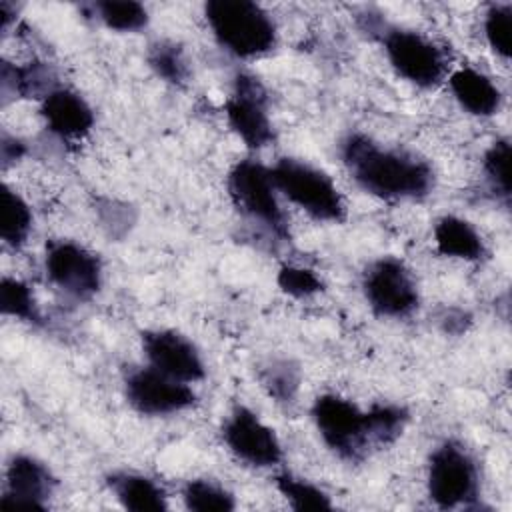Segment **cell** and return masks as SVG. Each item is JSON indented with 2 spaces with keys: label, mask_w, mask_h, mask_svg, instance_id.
<instances>
[{
  "label": "cell",
  "mask_w": 512,
  "mask_h": 512,
  "mask_svg": "<svg viewBox=\"0 0 512 512\" xmlns=\"http://www.w3.org/2000/svg\"><path fill=\"white\" fill-rule=\"evenodd\" d=\"M434 242L442 256L460 260H480L484 242L476 228L458 216H444L434 228Z\"/></svg>",
  "instance_id": "cell-17"
},
{
  "label": "cell",
  "mask_w": 512,
  "mask_h": 512,
  "mask_svg": "<svg viewBox=\"0 0 512 512\" xmlns=\"http://www.w3.org/2000/svg\"><path fill=\"white\" fill-rule=\"evenodd\" d=\"M110 486L118 498V502L134 512H158L166 510V494L164 490L150 478L142 474L122 472L110 478Z\"/></svg>",
  "instance_id": "cell-18"
},
{
  "label": "cell",
  "mask_w": 512,
  "mask_h": 512,
  "mask_svg": "<svg viewBox=\"0 0 512 512\" xmlns=\"http://www.w3.org/2000/svg\"><path fill=\"white\" fill-rule=\"evenodd\" d=\"M456 102L474 116H492L502 106L500 88L482 72L474 68H458L448 78Z\"/></svg>",
  "instance_id": "cell-16"
},
{
  "label": "cell",
  "mask_w": 512,
  "mask_h": 512,
  "mask_svg": "<svg viewBox=\"0 0 512 512\" xmlns=\"http://www.w3.org/2000/svg\"><path fill=\"white\" fill-rule=\"evenodd\" d=\"M44 266L50 282L76 300H90L102 286L98 256L76 242H52L46 248Z\"/></svg>",
  "instance_id": "cell-9"
},
{
  "label": "cell",
  "mask_w": 512,
  "mask_h": 512,
  "mask_svg": "<svg viewBox=\"0 0 512 512\" xmlns=\"http://www.w3.org/2000/svg\"><path fill=\"white\" fill-rule=\"evenodd\" d=\"M230 128L250 148H264L274 140L272 122L268 118V96L258 78L238 74L234 92L224 106Z\"/></svg>",
  "instance_id": "cell-11"
},
{
  "label": "cell",
  "mask_w": 512,
  "mask_h": 512,
  "mask_svg": "<svg viewBox=\"0 0 512 512\" xmlns=\"http://www.w3.org/2000/svg\"><path fill=\"white\" fill-rule=\"evenodd\" d=\"M142 348L152 368L180 382H196L204 378V362L196 346L174 330H146Z\"/></svg>",
  "instance_id": "cell-13"
},
{
  "label": "cell",
  "mask_w": 512,
  "mask_h": 512,
  "mask_svg": "<svg viewBox=\"0 0 512 512\" xmlns=\"http://www.w3.org/2000/svg\"><path fill=\"white\" fill-rule=\"evenodd\" d=\"M276 488L296 510H330L332 508V502L324 490L288 472L276 476Z\"/></svg>",
  "instance_id": "cell-21"
},
{
  "label": "cell",
  "mask_w": 512,
  "mask_h": 512,
  "mask_svg": "<svg viewBox=\"0 0 512 512\" xmlns=\"http://www.w3.org/2000/svg\"><path fill=\"white\" fill-rule=\"evenodd\" d=\"M148 64L160 78L170 84H182L188 78L184 52L172 42H156L154 46H150Z\"/></svg>",
  "instance_id": "cell-24"
},
{
  "label": "cell",
  "mask_w": 512,
  "mask_h": 512,
  "mask_svg": "<svg viewBox=\"0 0 512 512\" xmlns=\"http://www.w3.org/2000/svg\"><path fill=\"white\" fill-rule=\"evenodd\" d=\"M96 18L110 30L136 32L148 24V12L140 2L104 0L92 4Z\"/></svg>",
  "instance_id": "cell-20"
},
{
  "label": "cell",
  "mask_w": 512,
  "mask_h": 512,
  "mask_svg": "<svg viewBox=\"0 0 512 512\" xmlns=\"http://www.w3.org/2000/svg\"><path fill=\"white\" fill-rule=\"evenodd\" d=\"M126 400L144 416H166L190 408L196 400L186 382L148 366L132 370L124 380Z\"/></svg>",
  "instance_id": "cell-10"
},
{
  "label": "cell",
  "mask_w": 512,
  "mask_h": 512,
  "mask_svg": "<svg viewBox=\"0 0 512 512\" xmlns=\"http://www.w3.org/2000/svg\"><path fill=\"white\" fill-rule=\"evenodd\" d=\"M264 386L278 400H290L298 388V372L288 362L272 364L264 372Z\"/></svg>",
  "instance_id": "cell-28"
},
{
  "label": "cell",
  "mask_w": 512,
  "mask_h": 512,
  "mask_svg": "<svg viewBox=\"0 0 512 512\" xmlns=\"http://www.w3.org/2000/svg\"><path fill=\"white\" fill-rule=\"evenodd\" d=\"M24 154V144L16 138L10 136H2V144H0V158H2V166L6 168L8 164L16 162L20 156Z\"/></svg>",
  "instance_id": "cell-29"
},
{
  "label": "cell",
  "mask_w": 512,
  "mask_h": 512,
  "mask_svg": "<svg viewBox=\"0 0 512 512\" xmlns=\"http://www.w3.org/2000/svg\"><path fill=\"white\" fill-rule=\"evenodd\" d=\"M184 502L190 510L196 512H226L232 510L234 504V496L230 492H226L222 486L210 482V480H190L184 486Z\"/></svg>",
  "instance_id": "cell-23"
},
{
  "label": "cell",
  "mask_w": 512,
  "mask_h": 512,
  "mask_svg": "<svg viewBox=\"0 0 512 512\" xmlns=\"http://www.w3.org/2000/svg\"><path fill=\"white\" fill-rule=\"evenodd\" d=\"M56 486L50 470L32 456L18 454L6 468V490L2 496L4 506L20 508H46V500Z\"/></svg>",
  "instance_id": "cell-14"
},
{
  "label": "cell",
  "mask_w": 512,
  "mask_h": 512,
  "mask_svg": "<svg viewBox=\"0 0 512 512\" xmlns=\"http://www.w3.org/2000/svg\"><path fill=\"white\" fill-rule=\"evenodd\" d=\"M342 158L354 182L382 200H418L432 190L428 162L392 148H382L366 134H350L342 142Z\"/></svg>",
  "instance_id": "cell-1"
},
{
  "label": "cell",
  "mask_w": 512,
  "mask_h": 512,
  "mask_svg": "<svg viewBox=\"0 0 512 512\" xmlns=\"http://www.w3.org/2000/svg\"><path fill=\"white\" fill-rule=\"evenodd\" d=\"M484 36L490 48L500 56H510V38H512V6L494 4L488 8L484 18Z\"/></svg>",
  "instance_id": "cell-26"
},
{
  "label": "cell",
  "mask_w": 512,
  "mask_h": 512,
  "mask_svg": "<svg viewBox=\"0 0 512 512\" xmlns=\"http://www.w3.org/2000/svg\"><path fill=\"white\" fill-rule=\"evenodd\" d=\"M40 112L46 126L62 140H80L94 126L92 108L80 94L68 88H52L46 92Z\"/></svg>",
  "instance_id": "cell-15"
},
{
  "label": "cell",
  "mask_w": 512,
  "mask_h": 512,
  "mask_svg": "<svg viewBox=\"0 0 512 512\" xmlns=\"http://www.w3.org/2000/svg\"><path fill=\"white\" fill-rule=\"evenodd\" d=\"M270 174L276 190L282 192L292 204H296L314 220H344V198L334 180L326 172L294 158H280L270 168Z\"/></svg>",
  "instance_id": "cell-3"
},
{
  "label": "cell",
  "mask_w": 512,
  "mask_h": 512,
  "mask_svg": "<svg viewBox=\"0 0 512 512\" xmlns=\"http://www.w3.org/2000/svg\"><path fill=\"white\" fill-rule=\"evenodd\" d=\"M428 496L440 508H456L476 498L478 468L468 450L458 442L438 446L428 464Z\"/></svg>",
  "instance_id": "cell-6"
},
{
  "label": "cell",
  "mask_w": 512,
  "mask_h": 512,
  "mask_svg": "<svg viewBox=\"0 0 512 512\" xmlns=\"http://www.w3.org/2000/svg\"><path fill=\"white\" fill-rule=\"evenodd\" d=\"M362 288L366 302L378 316L402 318L418 306V290L412 274L392 256L370 264Z\"/></svg>",
  "instance_id": "cell-8"
},
{
  "label": "cell",
  "mask_w": 512,
  "mask_h": 512,
  "mask_svg": "<svg viewBox=\"0 0 512 512\" xmlns=\"http://www.w3.org/2000/svg\"><path fill=\"white\" fill-rule=\"evenodd\" d=\"M32 228V212L20 194L4 188L2 192V224L0 236L4 244L12 248H20Z\"/></svg>",
  "instance_id": "cell-19"
},
{
  "label": "cell",
  "mask_w": 512,
  "mask_h": 512,
  "mask_svg": "<svg viewBox=\"0 0 512 512\" xmlns=\"http://www.w3.org/2000/svg\"><path fill=\"white\" fill-rule=\"evenodd\" d=\"M228 192L244 216L264 224L276 236H286V216L278 204V190L266 166L256 160L236 162L228 174Z\"/></svg>",
  "instance_id": "cell-5"
},
{
  "label": "cell",
  "mask_w": 512,
  "mask_h": 512,
  "mask_svg": "<svg viewBox=\"0 0 512 512\" xmlns=\"http://www.w3.org/2000/svg\"><path fill=\"white\" fill-rule=\"evenodd\" d=\"M204 16L218 44L238 58H256L276 46V26L256 2L210 0Z\"/></svg>",
  "instance_id": "cell-2"
},
{
  "label": "cell",
  "mask_w": 512,
  "mask_h": 512,
  "mask_svg": "<svg viewBox=\"0 0 512 512\" xmlns=\"http://www.w3.org/2000/svg\"><path fill=\"white\" fill-rule=\"evenodd\" d=\"M222 436L230 452L250 466L270 468L282 460V446L274 430L244 406H236L226 418Z\"/></svg>",
  "instance_id": "cell-12"
},
{
  "label": "cell",
  "mask_w": 512,
  "mask_h": 512,
  "mask_svg": "<svg viewBox=\"0 0 512 512\" xmlns=\"http://www.w3.org/2000/svg\"><path fill=\"white\" fill-rule=\"evenodd\" d=\"M0 310L6 316H14L18 320L30 322V324H40L42 316L36 306L34 294L30 288L16 280V278H2L0 282Z\"/></svg>",
  "instance_id": "cell-22"
},
{
  "label": "cell",
  "mask_w": 512,
  "mask_h": 512,
  "mask_svg": "<svg viewBox=\"0 0 512 512\" xmlns=\"http://www.w3.org/2000/svg\"><path fill=\"white\" fill-rule=\"evenodd\" d=\"M276 282L282 288V292H286L294 298H308L322 290V280L318 278V274L314 270L302 268V266H292V264L280 268Z\"/></svg>",
  "instance_id": "cell-27"
},
{
  "label": "cell",
  "mask_w": 512,
  "mask_h": 512,
  "mask_svg": "<svg viewBox=\"0 0 512 512\" xmlns=\"http://www.w3.org/2000/svg\"><path fill=\"white\" fill-rule=\"evenodd\" d=\"M384 52L392 68L418 88H434L446 72L442 50L418 32L392 28L382 36Z\"/></svg>",
  "instance_id": "cell-7"
},
{
  "label": "cell",
  "mask_w": 512,
  "mask_h": 512,
  "mask_svg": "<svg viewBox=\"0 0 512 512\" xmlns=\"http://www.w3.org/2000/svg\"><path fill=\"white\" fill-rule=\"evenodd\" d=\"M314 424L324 444L338 456L356 460L372 444L370 416L338 394H322L312 406Z\"/></svg>",
  "instance_id": "cell-4"
},
{
  "label": "cell",
  "mask_w": 512,
  "mask_h": 512,
  "mask_svg": "<svg viewBox=\"0 0 512 512\" xmlns=\"http://www.w3.org/2000/svg\"><path fill=\"white\" fill-rule=\"evenodd\" d=\"M484 174L496 194L510 198V142L498 138L484 154Z\"/></svg>",
  "instance_id": "cell-25"
}]
</instances>
